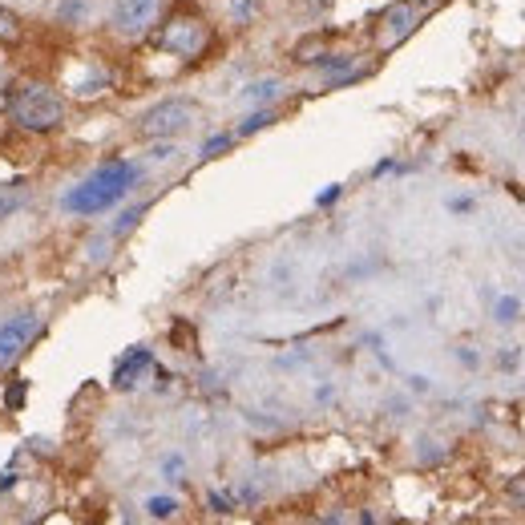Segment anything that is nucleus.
<instances>
[{
	"mask_svg": "<svg viewBox=\"0 0 525 525\" xmlns=\"http://www.w3.org/2000/svg\"><path fill=\"white\" fill-rule=\"evenodd\" d=\"M227 9L235 17V25H251L259 17V9H263V0H227Z\"/></svg>",
	"mask_w": 525,
	"mask_h": 525,
	"instance_id": "f8f14e48",
	"label": "nucleus"
},
{
	"mask_svg": "<svg viewBox=\"0 0 525 525\" xmlns=\"http://www.w3.org/2000/svg\"><path fill=\"white\" fill-rule=\"evenodd\" d=\"M416 5L412 0H404V5H392L388 13H384V45H396V41H404L412 29H416Z\"/></svg>",
	"mask_w": 525,
	"mask_h": 525,
	"instance_id": "6e6552de",
	"label": "nucleus"
},
{
	"mask_svg": "<svg viewBox=\"0 0 525 525\" xmlns=\"http://www.w3.org/2000/svg\"><path fill=\"white\" fill-rule=\"evenodd\" d=\"M142 215H146V206H130V210H126V215L118 219V227H114V235H126V231H130V227H134V223H138Z\"/></svg>",
	"mask_w": 525,
	"mask_h": 525,
	"instance_id": "f3484780",
	"label": "nucleus"
},
{
	"mask_svg": "<svg viewBox=\"0 0 525 525\" xmlns=\"http://www.w3.org/2000/svg\"><path fill=\"white\" fill-rule=\"evenodd\" d=\"M206 509H210V513H235V509H239V497L215 489V493H206Z\"/></svg>",
	"mask_w": 525,
	"mask_h": 525,
	"instance_id": "ddd939ff",
	"label": "nucleus"
},
{
	"mask_svg": "<svg viewBox=\"0 0 525 525\" xmlns=\"http://www.w3.org/2000/svg\"><path fill=\"white\" fill-rule=\"evenodd\" d=\"M21 37V21L9 13V9H0V41H5V45H13Z\"/></svg>",
	"mask_w": 525,
	"mask_h": 525,
	"instance_id": "dca6fc26",
	"label": "nucleus"
},
{
	"mask_svg": "<svg viewBox=\"0 0 525 525\" xmlns=\"http://www.w3.org/2000/svg\"><path fill=\"white\" fill-rule=\"evenodd\" d=\"M138 174H142V170H138L134 162H126V158L101 162L81 186H73V190L65 194V210H73V215H101V210L118 206V202L134 190Z\"/></svg>",
	"mask_w": 525,
	"mask_h": 525,
	"instance_id": "f257e3e1",
	"label": "nucleus"
},
{
	"mask_svg": "<svg viewBox=\"0 0 525 525\" xmlns=\"http://www.w3.org/2000/svg\"><path fill=\"white\" fill-rule=\"evenodd\" d=\"M158 13H162V0H118L110 21H114L118 33L138 37V33H146L158 21Z\"/></svg>",
	"mask_w": 525,
	"mask_h": 525,
	"instance_id": "39448f33",
	"label": "nucleus"
},
{
	"mask_svg": "<svg viewBox=\"0 0 525 525\" xmlns=\"http://www.w3.org/2000/svg\"><path fill=\"white\" fill-rule=\"evenodd\" d=\"M517 360H521V352H517V348H505V352L497 356V364H501L505 372H509V368H517Z\"/></svg>",
	"mask_w": 525,
	"mask_h": 525,
	"instance_id": "a211bd4d",
	"label": "nucleus"
},
{
	"mask_svg": "<svg viewBox=\"0 0 525 525\" xmlns=\"http://www.w3.org/2000/svg\"><path fill=\"white\" fill-rule=\"evenodd\" d=\"M275 118H279V114H275V105H255V110H251V114L239 122L235 138H251V134H259V130H267Z\"/></svg>",
	"mask_w": 525,
	"mask_h": 525,
	"instance_id": "9d476101",
	"label": "nucleus"
},
{
	"mask_svg": "<svg viewBox=\"0 0 525 525\" xmlns=\"http://www.w3.org/2000/svg\"><path fill=\"white\" fill-rule=\"evenodd\" d=\"M154 45L170 57H182V61H194L206 53L210 45V25L198 17V13H174L166 17V25L154 33Z\"/></svg>",
	"mask_w": 525,
	"mask_h": 525,
	"instance_id": "7ed1b4c3",
	"label": "nucleus"
},
{
	"mask_svg": "<svg viewBox=\"0 0 525 525\" xmlns=\"http://www.w3.org/2000/svg\"><path fill=\"white\" fill-rule=\"evenodd\" d=\"M146 513L158 517V521H166V517L178 513V501H174V497H150V501H146Z\"/></svg>",
	"mask_w": 525,
	"mask_h": 525,
	"instance_id": "2eb2a0df",
	"label": "nucleus"
},
{
	"mask_svg": "<svg viewBox=\"0 0 525 525\" xmlns=\"http://www.w3.org/2000/svg\"><path fill=\"white\" fill-rule=\"evenodd\" d=\"M449 210H457V215H469V210H473V198H453Z\"/></svg>",
	"mask_w": 525,
	"mask_h": 525,
	"instance_id": "4be33fe9",
	"label": "nucleus"
},
{
	"mask_svg": "<svg viewBox=\"0 0 525 525\" xmlns=\"http://www.w3.org/2000/svg\"><path fill=\"white\" fill-rule=\"evenodd\" d=\"M412 5H416V9H425V5H437V0H412Z\"/></svg>",
	"mask_w": 525,
	"mask_h": 525,
	"instance_id": "b1692460",
	"label": "nucleus"
},
{
	"mask_svg": "<svg viewBox=\"0 0 525 525\" xmlns=\"http://www.w3.org/2000/svg\"><path fill=\"white\" fill-rule=\"evenodd\" d=\"M13 210H17V198L13 194H0V219H9Z\"/></svg>",
	"mask_w": 525,
	"mask_h": 525,
	"instance_id": "6ab92c4d",
	"label": "nucleus"
},
{
	"mask_svg": "<svg viewBox=\"0 0 525 525\" xmlns=\"http://www.w3.org/2000/svg\"><path fill=\"white\" fill-rule=\"evenodd\" d=\"M21 400H25V384H13L9 388V408H21Z\"/></svg>",
	"mask_w": 525,
	"mask_h": 525,
	"instance_id": "412c9836",
	"label": "nucleus"
},
{
	"mask_svg": "<svg viewBox=\"0 0 525 525\" xmlns=\"http://www.w3.org/2000/svg\"><path fill=\"white\" fill-rule=\"evenodd\" d=\"M388 170H396V162H392V158H384V162H376V166H372V178H380V174H388Z\"/></svg>",
	"mask_w": 525,
	"mask_h": 525,
	"instance_id": "5701e85b",
	"label": "nucleus"
},
{
	"mask_svg": "<svg viewBox=\"0 0 525 525\" xmlns=\"http://www.w3.org/2000/svg\"><path fill=\"white\" fill-rule=\"evenodd\" d=\"M239 97H243V105H271V101L283 97V81H279V77H259V81H251Z\"/></svg>",
	"mask_w": 525,
	"mask_h": 525,
	"instance_id": "1a4fd4ad",
	"label": "nucleus"
},
{
	"mask_svg": "<svg viewBox=\"0 0 525 525\" xmlns=\"http://www.w3.org/2000/svg\"><path fill=\"white\" fill-rule=\"evenodd\" d=\"M493 320H497L501 328L517 324V320H521V299H517V295H501V299L493 303Z\"/></svg>",
	"mask_w": 525,
	"mask_h": 525,
	"instance_id": "9b49d317",
	"label": "nucleus"
},
{
	"mask_svg": "<svg viewBox=\"0 0 525 525\" xmlns=\"http://www.w3.org/2000/svg\"><path fill=\"white\" fill-rule=\"evenodd\" d=\"M37 328H41L37 315H13V320L0 324V368H9L29 348V340L37 336Z\"/></svg>",
	"mask_w": 525,
	"mask_h": 525,
	"instance_id": "423d86ee",
	"label": "nucleus"
},
{
	"mask_svg": "<svg viewBox=\"0 0 525 525\" xmlns=\"http://www.w3.org/2000/svg\"><path fill=\"white\" fill-rule=\"evenodd\" d=\"M194 126V105L186 97H166L158 105H150V110L138 118V134L142 138H178Z\"/></svg>",
	"mask_w": 525,
	"mask_h": 525,
	"instance_id": "20e7f679",
	"label": "nucleus"
},
{
	"mask_svg": "<svg viewBox=\"0 0 525 525\" xmlns=\"http://www.w3.org/2000/svg\"><path fill=\"white\" fill-rule=\"evenodd\" d=\"M231 146H235V134H215V138L202 142V158H219V154H227Z\"/></svg>",
	"mask_w": 525,
	"mask_h": 525,
	"instance_id": "4468645a",
	"label": "nucleus"
},
{
	"mask_svg": "<svg viewBox=\"0 0 525 525\" xmlns=\"http://www.w3.org/2000/svg\"><path fill=\"white\" fill-rule=\"evenodd\" d=\"M150 368H154V352H150V348H130V352L118 356V364H114V388H118V392H134V388L146 380Z\"/></svg>",
	"mask_w": 525,
	"mask_h": 525,
	"instance_id": "0eeeda50",
	"label": "nucleus"
},
{
	"mask_svg": "<svg viewBox=\"0 0 525 525\" xmlns=\"http://www.w3.org/2000/svg\"><path fill=\"white\" fill-rule=\"evenodd\" d=\"M340 194H344V186H328V190H324L320 198H315V202H320V206H332V202H336Z\"/></svg>",
	"mask_w": 525,
	"mask_h": 525,
	"instance_id": "aec40b11",
	"label": "nucleus"
},
{
	"mask_svg": "<svg viewBox=\"0 0 525 525\" xmlns=\"http://www.w3.org/2000/svg\"><path fill=\"white\" fill-rule=\"evenodd\" d=\"M13 122L21 130H33V134H49V130H61L65 122V101L45 89V85H29L13 97Z\"/></svg>",
	"mask_w": 525,
	"mask_h": 525,
	"instance_id": "f03ea898",
	"label": "nucleus"
}]
</instances>
